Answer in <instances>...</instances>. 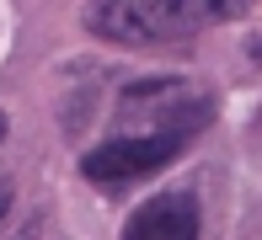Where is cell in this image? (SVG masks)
Listing matches in <instances>:
<instances>
[{"label": "cell", "mask_w": 262, "mask_h": 240, "mask_svg": "<svg viewBox=\"0 0 262 240\" xmlns=\"http://www.w3.org/2000/svg\"><path fill=\"white\" fill-rule=\"evenodd\" d=\"M209 117H214L209 96H193L182 80H177L134 134H113V139H102L97 150H86L80 171H86V182H97V187H134V182H145L150 171L171 165L187 144L204 134Z\"/></svg>", "instance_id": "obj_1"}, {"label": "cell", "mask_w": 262, "mask_h": 240, "mask_svg": "<svg viewBox=\"0 0 262 240\" xmlns=\"http://www.w3.org/2000/svg\"><path fill=\"white\" fill-rule=\"evenodd\" d=\"M246 11H252V0H97L86 11V27L107 43L161 48L177 38H193L204 27H225Z\"/></svg>", "instance_id": "obj_2"}, {"label": "cell", "mask_w": 262, "mask_h": 240, "mask_svg": "<svg viewBox=\"0 0 262 240\" xmlns=\"http://www.w3.org/2000/svg\"><path fill=\"white\" fill-rule=\"evenodd\" d=\"M198 198L193 192H161L139 203L123 224V240H198Z\"/></svg>", "instance_id": "obj_3"}, {"label": "cell", "mask_w": 262, "mask_h": 240, "mask_svg": "<svg viewBox=\"0 0 262 240\" xmlns=\"http://www.w3.org/2000/svg\"><path fill=\"white\" fill-rule=\"evenodd\" d=\"M6 213H11V182L0 176V219H6Z\"/></svg>", "instance_id": "obj_4"}, {"label": "cell", "mask_w": 262, "mask_h": 240, "mask_svg": "<svg viewBox=\"0 0 262 240\" xmlns=\"http://www.w3.org/2000/svg\"><path fill=\"white\" fill-rule=\"evenodd\" d=\"M6 128H11V123H6V112H0V139H6Z\"/></svg>", "instance_id": "obj_5"}]
</instances>
